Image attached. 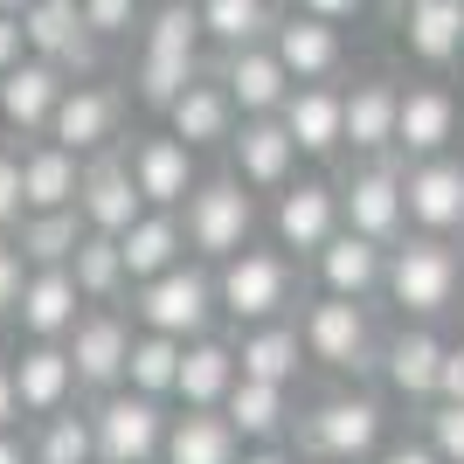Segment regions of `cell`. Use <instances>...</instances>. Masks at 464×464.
Listing matches in <instances>:
<instances>
[{
    "mask_svg": "<svg viewBox=\"0 0 464 464\" xmlns=\"http://www.w3.org/2000/svg\"><path fill=\"white\" fill-rule=\"evenodd\" d=\"M236 125H243V111L229 104V91H222V77H215V70H201V77H194L188 91L167 104V132L188 139L194 153H208V146H229Z\"/></svg>",
    "mask_w": 464,
    "mask_h": 464,
    "instance_id": "obj_21",
    "label": "cell"
},
{
    "mask_svg": "<svg viewBox=\"0 0 464 464\" xmlns=\"http://www.w3.org/2000/svg\"><path fill=\"white\" fill-rule=\"evenodd\" d=\"M83 236H91V229H83L77 208L21 215V222H14V243H21V256H28V271H70V256H77Z\"/></svg>",
    "mask_w": 464,
    "mask_h": 464,
    "instance_id": "obj_35",
    "label": "cell"
},
{
    "mask_svg": "<svg viewBox=\"0 0 464 464\" xmlns=\"http://www.w3.org/2000/svg\"><path fill=\"white\" fill-rule=\"evenodd\" d=\"M458 250H450L444 236H402L395 250H388V298L402 312H416V319H437V312H450V298H458Z\"/></svg>",
    "mask_w": 464,
    "mask_h": 464,
    "instance_id": "obj_6",
    "label": "cell"
},
{
    "mask_svg": "<svg viewBox=\"0 0 464 464\" xmlns=\"http://www.w3.org/2000/svg\"><path fill=\"white\" fill-rule=\"evenodd\" d=\"M70 277H77L83 305H118L132 277H125V256H118V236H83L77 256H70Z\"/></svg>",
    "mask_w": 464,
    "mask_h": 464,
    "instance_id": "obj_39",
    "label": "cell"
},
{
    "mask_svg": "<svg viewBox=\"0 0 464 464\" xmlns=\"http://www.w3.org/2000/svg\"><path fill=\"white\" fill-rule=\"evenodd\" d=\"M340 229H347V222H340V188H333V180H291V188L277 194V208H271V236H277L285 256L291 250L319 256Z\"/></svg>",
    "mask_w": 464,
    "mask_h": 464,
    "instance_id": "obj_14",
    "label": "cell"
},
{
    "mask_svg": "<svg viewBox=\"0 0 464 464\" xmlns=\"http://www.w3.org/2000/svg\"><path fill=\"white\" fill-rule=\"evenodd\" d=\"M229 174L243 180L250 194H285L298 180V146L277 118H243L229 139Z\"/></svg>",
    "mask_w": 464,
    "mask_h": 464,
    "instance_id": "obj_16",
    "label": "cell"
},
{
    "mask_svg": "<svg viewBox=\"0 0 464 464\" xmlns=\"http://www.w3.org/2000/svg\"><path fill=\"white\" fill-rule=\"evenodd\" d=\"M118 256H125V277H132V285L188 264V229H180V215L174 208H146L132 229L118 236Z\"/></svg>",
    "mask_w": 464,
    "mask_h": 464,
    "instance_id": "obj_28",
    "label": "cell"
},
{
    "mask_svg": "<svg viewBox=\"0 0 464 464\" xmlns=\"http://www.w3.org/2000/svg\"><path fill=\"white\" fill-rule=\"evenodd\" d=\"M21 7H28V0H0V14H21Z\"/></svg>",
    "mask_w": 464,
    "mask_h": 464,
    "instance_id": "obj_53",
    "label": "cell"
},
{
    "mask_svg": "<svg viewBox=\"0 0 464 464\" xmlns=\"http://www.w3.org/2000/svg\"><path fill=\"white\" fill-rule=\"evenodd\" d=\"M167 423H174V402H153V395H132V388L97 395V402H91L97 464H160V450H167Z\"/></svg>",
    "mask_w": 464,
    "mask_h": 464,
    "instance_id": "obj_5",
    "label": "cell"
},
{
    "mask_svg": "<svg viewBox=\"0 0 464 464\" xmlns=\"http://www.w3.org/2000/svg\"><path fill=\"white\" fill-rule=\"evenodd\" d=\"M0 464H28V437L21 430H0Z\"/></svg>",
    "mask_w": 464,
    "mask_h": 464,
    "instance_id": "obj_52",
    "label": "cell"
},
{
    "mask_svg": "<svg viewBox=\"0 0 464 464\" xmlns=\"http://www.w3.org/2000/svg\"><path fill=\"white\" fill-rule=\"evenodd\" d=\"M291 285H298V277H291V256L285 250H264V243L236 250L229 264H215V298H222V319H236V333L285 319Z\"/></svg>",
    "mask_w": 464,
    "mask_h": 464,
    "instance_id": "obj_4",
    "label": "cell"
},
{
    "mask_svg": "<svg viewBox=\"0 0 464 464\" xmlns=\"http://www.w3.org/2000/svg\"><path fill=\"white\" fill-rule=\"evenodd\" d=\"M402 42H409V56H423V63L464 56V0H409Z\"/></svg>",
    "mask_w": 464,
    "mask_h": 464,
    "instance_id": "obj_34",
    "label": "cell"
},
{
    "mask_svg": "<svg viewBox=\"0 0 464 464\" xmlns=\"http://www.w3.org/2000/svg\"><path fill=\"white\" fill-rule=\"evenodd\" d=\"M21 215H28V201H21V146H0V236H14Z\"/></svg>",
    "mask_w": 464,
    "mask_h": 464,
    "instance_id": "obj_44",
    "label": "cell"
},
{
    "mask_svg": "<svg viewBox=\"0 0 464 464\" xmlns=\"http://www.w3.org/2000/svg\"><path fill=\"white\" fill-rule=\"evenodd\" d=\"M180 229H188V256L229 264L236 250L256 243V194L236 174H201V188L180 201Z\"/></svg>",
    "mask_w": 464,
    "mask_h": 464,
    "instance_id": "obj_3",
    "label": "cell"
},
{
    "mask_svg": "<svg viewBox=\"0 0 464 464\" xmlns=\"http://www.w3.org/2000/svg\"><path fill=\"white\" fill-rule=\"evenodd\" d=\"M277 125L291 132V146H298V160H326L347 146V91H333V83H291L285 111H277Z\"/></svg>",
    "mask_w": 464,
    "mask_h": 464,
    "instance_id": "obj_18",
    "label": "cell"
},
{
    "mask_svg": "<svg viewBox=\"0 0 464 464\" xmlns=\"http://www.w3.org/2000/svg\"><path fill=\"white\" fill-rule=\"evenodd\" d=\"M132 319H125V312L118 305H91L77 319V326H70V340H63V347H70V361H77V388L83 395H111V388H125V361H132Z\"/></svg>",
    "mask_w": 464,
    "mask_h": 464,
    "instance_id": "obj_10",
    "label": "cell"
},
{
    "mask_svg": "<svg viewBox=\"0 0 464 464\" xmlns=\"http://www.w3.org/2000/svg\"><path fill=\"white\" fill-rule=\"evenodd\" d=\"M236 464H298V458H291L285 444H243V458H236Z\"/></svg>",
    "mask_w": 464,
    "mask_h": 464,
    "instance_id": "obj_51",
    "label": "cell"
},
{
    "mask_svg": "<svg viewBox=\"0 0 464 464\" xmlns=\"http://www.w3.org/2000/svg\"><path fill=\"white\" fill-rule=\"evenodd\" d=\"M146 7H167V0H146Z\"/></svg>",
    "mask_w": 464,
    "mask_h": 464,
    "instance_id": "obj_55",
    "label": "cell"
},
{
    "mask_svg": "<svg viewBox=\"0 0 464 464\" xmlns=\"http://www.w3.org/2000/svg\"><path fill=\"white\" fill-rule=\"evenodd\" d=\"M382 464H444V458H437L430 444H388V450H382Z\"/></svg>",
    "mask_w": 464,
    "mask_h": 464,
    "instance_id": "obj_50",
    "label": "cell"
},
{
    "mask_svg": "<svg viewBox=\"0 0 464 464\" xmlns=\"http://www.w3.org/2000/svg\"><path fill=\"white\" fill-rule=\"evenodd\" d=\"M271 49H277L291 83H326L333 70H340V56H347V49H340V28H333V21H312V14H277Z\"/></svg>",
    "mask_w": 464,
    "mask_h": 464,
    "instance_id": "obj_25",
    "label": "cell"
},
{
    "mask_svg": "<svg viewBox=\"0 0 464 464\" xmlns=\"http://www.w3.org/2000/svg\"><path fill=\"white\" fill-rule=\"evenodd\" d=\"M77 215H83V229H91V236H125L139 215H146V201H139V188H132V167H125V146L83 160Z\"/></svg>",
    "mask_w": 464,
    "mask_h": 464,
    "instance_id": "obj_15",
    "label": "cell"
},
{
    "mask_svg": "<svg viewBox=\"0 0 464 464\" xmlns=\"http://www.w3.org/2000/svg\"><path fill=\"white\" fill-rule=\"evenodd\" d=\"M312 271H319L326 298H368V291L388 285V250L368 243V236H353V229H340L326 250L312 256Z\"/></svg>",
    "mask_w": 464,
    "mask_h": 464,
    "instance_id": "obj_26",
    "label": "cell"
},
{
    "mask_svg": "<svg viewBox=\"0 0 464 464\" xmlns=\"http://www.w3.org/2000/svg\"><path fill=\"white\" fill-rule=\"evenodd\" d=\"M201 7V35L229 56V49H250V42H271L277 7L271 0H194Z\"/></svg>",
    "mask_w": 464,
    "mask_h": 464,
    "instance_id": "obj_36",
    "label": "cell"
},
{
    "mask_svg": "<svg viewBox=\"0 0 464 464\" xmlns=\"http://www.w3.org/2000/svg\"><path fill=\"white\" fill-rule=\"evenodd\" d=\"M0 132H7V118H0ZM0 146H7V139H0Z\"/></svg>",
    "mask_w": 464,
    "mask_h": 464,
    "instance_id": "obj_54",
    "label": "cell"
},
{
    "mask_svg": "<svg viewBox=\"0 0 464 464\" xmlns=\"http://www.w3.org/2000/svg\"><path fill=\"white\" fill-rule=\"evenodd\" d=\"M63 91H70V77H63L56 63H42V56H21L7 77H0V118H7V132L21 139H42L49 132V118H56Z\"/></svg>",
    "mask_w": 464,
    "mask_h": 464,
    "instance_id": "obj_19",
    "label": "cell"
},
{
    "mask_svg": "<svg viewBox=\"0 0 464 464\" xmlns=\"http://www.w3.org/2000/svg\"><path fill=\"white\" fill-rule=\"evenodd\" d=\"M437 402H464V340L444 347V374H437Z\"/></svg>",
    "mask_w": 464,
    "mask_h": 464,
    "instance_id": "obj_46",
    "label": "cell"
},
{
    "mask_svg": "<svg viewBox=\"0 0 464 464\" xmlns=\"http://www.w3.org/2000/svg\"><path fill=\"white\" fill-rule=\"evenodd\" d=\"M83 194V160L56 139H28L21 146V201L28 215H56V208H77Z\"/></svg>",
    "mask_w": 464,
    "mask_h": 464,
    "instance_id": "obj_23",
    "label": "cell"
},
{
    "mask_svg": "<svg viewBox=\"0 0 464 464\" xmlns=\"http://www.w3.org/2000/svg\"><path fill=\"white\" fill-rule=\"evenodd\" d=\"M7 374H14V395H21V416H28V423L56 416V409H70L83 395L77 388V361H70L63 340H21L14 361H7Z\"/></svg>",
    "mask_w": 464,
    "mask_h": 464,
    "instance_id": "obj_13",
    "label": "cell"
},
{
    "mask_svg": "<svg viewBox=\"0 0 464 464\" xmlns=\"http://www.w3.org/2000/svg\"><path fill=\"white\" fill-rule=\"evenodd\" d=\"M458 139V97L423 83V91H402V111H395V153L409 160H437Z\"/></svg>",
    "mask_w": 464,
    "mask_h": 464,
    "instance_id": "obj_27",
    "label": "cell"
},
{
    "mask_svg": "<svg viewBox=\"0 0 464 464\" xmlns=\"http://www.w3.org/2000/svg\"><path fill=\"white\" fill-rule=\"evenodd\" d=\"M222 416H229V430L243 437V444H285V437H291V388L250 382V374H243V382L229 388Z\"/></svg>",
    "mask_w": 464,
    "mask_h": 464,
    "instance_id": "obj_33",
    "label": "cell"
},
{
    "mask_svg": "<svg viewBox=\"0 0 464 464\" xmlns=\"http://www.w3.org/2000/svg\"><path fill=\"white\" fill-rule=\"evenodd\" d=\"M118 118H125V91H111V83H70L56 104V118H49V132L42 139H56V146H70L77 160H97V153H111V139H118Z\"/></svg>",
    "mask_w": 464,
    "mask_h": 464,
    "instance_id": "obj_12",
    "label": "cell"
},
{
    "mask_svg": "<svg viewBox=\"0 0 464 464\" xmlns=\"http://www.w3.org/2000/svg\"><path fill=\"white\" fill-rule=\"evenodd\" d=\"M382 402L347 388V395H326V402H312L305 416H291V450L298 464H361L382 450Z\"/></svg>",
    "mask_w": 464,
    "mask_h": 464,
    "instance_id": "obj_1",
    "label": "cell"
},
{
    "mask_svg": "<svg viewBox=\"0 0 464 464\" xmlns=\"http://www.w3.org/2000/svg\"><path fill=\"white\" fill-rule=\"evenodd\" d=\"M208 70L222 77V91H229V104L243 118H277V111H285V97H291V77H285V63H277L271 42L229 49V56H215Z\"/></svg>",
    "mask_w": 464,
    "mask_h": 464,
    "instance_id": "obj_17",
    "label": "cell"
},
{
    "mask_svg": "<svg viewBox=\"0 0 464 464\" xmlns=\"http://www.w3.org/2000/svg\"><path fill=\"white\" fill-rule=\"evenodd\" d=\"M21 42H28V56L56 63L70 83H91L97 63H104V42L83 28L77 0H28L21 7Z\"/></svg>",
    "mask_w": 464,
    "mask_h": 464,
    "instance_id": "obj_7",
    "label": "cell"
},
{
    "mask_svg": "<svg viewBox=\"0 0 464 464\" xmlns=\"http://www.w3.org/2000/svg\"><path fill=\"white\" fill-rule=\"evenodd\" d=\"M0 430H21V395H14V374L0 361Z\"/></svg>",
    "mask_w": 464,
    "mask_h": 464,
    "instance_id": "obj_49",
    "label": "cell"
},
{
    "mask_svg": "<svg viewBox=\"0 0 464 464\" xmlns=\"http://www.w3.org/2000/svg\"><path fill=\"white\" fill-rule=\"evenodd\" d=\"M201 7L194 0H167V7H146L139 21V49H167V56H201Z\"/></svg>",
    "mask_w": 464,
    "mask_h": 464,
    "instance_id": "obj_41",
    "label": "cell"
},
{
    "mask_svg": "<svg viewBox=\"0 0 464 464\" xmlns=\"http://www.w3.org/2000/svg\"><path fill=\"white\" fill-rule=\"evenodd\" d=\"M395 7H409V0H395Z\"/></svg>",
    "mask_w": 464,
    "mask_h": 464,
    "instance_id": "obj_56",
    "label": "cell"
},
{
    "mask_svg": "<svg viewBox=\"0 0 464 464\" xmlns=\"http://www.w3.org/2000/svg\"><path fill=\"white\" fill-rule=\"evenodd\" d=\"M236 382H243V368H236V340L201 333V340H188V353H180L174 409H222Z\"/></svg>",
    "mask_w": 464,
    "mask_h": 464,
    "instance_id": "obj_24",
    "label": "cell"
},
{
    "mask_svg": "<svg viewBox=\"0 0 464 464\" xmlns=\"http://www.w3.org/2000/svg\"><path fill=\"white\" fill-rule=\"evenodd\" d=\"M77 7H83V28L97 42H125L146 21V0H77Z\"/></svg>",
    "mask_w": 464,
    "mask_h": 464,
    "instance_id": "obj_42",
    "label": "cell"
},
{
    "mask_svg": "<svg viewBox=\"0 0 464 464\" xmlns=\"http://www.w3.org/2000/svg\"><path fill=\"white\" fill-rule=\"evenodd\" d=\"M340 222L353 236H368L382 250L402 243V222H409V201H402V167L395 160H361L340 188Z\"/></svg>",
    "mask_w": 464,
    "mask_h": 464,
    "instance_id": "obj_9",
    "label": "cell"
},
{
    "mask_svg": "<svg viewBox=\"0 0 464 464\" xmlns=\"http://www.w3.org/2000/svg\"><path fill=\"white\" fill-rule=\"evenodd\" d=\"M298 340H305V361H326V368H340V374H361V368L382 361L361 298H326V291H319L305 305V319H298Z\"/></svg>",
    "mask_w": 464,
    "mask_h": 464,
    "instance_id": "obj_8",
    "label": "cell"
},
{
    "mask_svg": "<svg viewBox=\"0 0 464 464\" xmlns=\"http://www.w3.org/2000/svg\"><path fill=\"white\" fill-rule=\"evenodd\" d=\"M236 368L250 382H277V388H298V368H305V340L291 319H271V326H243L236 333Z\"/></svg>",
    "mask_w": 464,
    "mask_h": 464,
    "instance_id": "obj_30",
    "label": "cell"
},
{
    "mask_svg": "<svg viewBox=\"0 0 464 464\" xmlns=\"http://www.w3.org/2000/svg\"><path fill=\"white\" fill-rule=\"evenodd\" d=\"M21 285H28V256H21L14 236H0V319H14Z\"/></svg>",
    "mask_w": 464,
    "mask_h": 464,
    "instance_id": "obj_45",
    "label": "cell"
},
{
    "mask_svg": "<svg viewBox=\"0 0 464 464\" xmlns=\"http://www.w3.org/2000/svg\"><path fill=\"white\" fill-rule=\"evenodd\" d=\"M222 319V298H215V264L188 256L174 271L132 285V326L139 333H167V340H201Z\"/></svg>",
    "mask_w": 464,
    "mask_h": 464,
    "instance_id": "obj_2",
    "label": "cell"
},
{
    "mask_svg": "<svg viewBox=\"0 0 464 464\" xmlns=\"http://www.w3.org/2000/svg\"><path fill=\"white\" fill-rule=\"evenodd\" d=\"M430 450L444 464H464V402H437L430 409Z\"/></svg>",
    "mask_w": 464,
    "mask_h": 464,
    "instance_id": "obj_43",
    "label": "cell"
},
{
    "mask_svg": "<svg viewBox=\"0 0 464 464\" xmlns=\"http://www.w3.org/2000/svg\"><path fill=\"white\" fill-rule=\"evenodd\" d=\"M125 167H132V188L146 208H174L188 201L194 188H201V153H194L188 139L174 132H139L132 146H125Z\"/></svg>",
    "mask_w": 464,
    "mask_h": 464,
    "instance_id": "obj_11",
    "label": "cell"
},
{
    "mask_svg": "<svg viewBox=\"0 0 464 464\" xmlns=\"http://www.w3.org/2000/svg\"><path fill=\"white\" fill-rule=\"evenodd\" d=\"M395 111H402V91L388 77H368L347 91V146L361 160H388L395 153Z\"/></svg>",
    "mask_w": 464,
    "mask_h": 464,
    "instance_id": "obj_32",
    "label": "cell"
},
{
    "mask_svg": "<svg viewBox=\"0 0 464 464\" xmlns=\"http://www.w3.org/2000/svg\"><path fill=\"white\" fill-rule=\"evenodd\" d=\"M201 70H208L201 56H167V49H139V56H132V91H139V104L167 111V104H174V97L188 91Z\"/></svg>",
    "mask_w": 464,
    "mask_h": 464,
    "instance_id": "obj_40",
    "label": "cell"
},
{
    "mask_svg": "<svg viewBox=\"0 0 464 464\" xmlns=\"http://www.w3.org/2000/svg\"><path fill=\"white\" fill-rule=\"evenodd\" d=\"M361 7H368V0H298V14H312V21H333V28H340V21H353Z\"/></svg>",
    "mask_w": 464,
    "mask_h": 464,
    "instance_id": "obj_47",
    "label": "cell"
},
{
    "mask_svg": "<svg viewBox=\"0 0 464 464\" xmlns=\"http://www.w3.org/2000/svg\"><path fill=\"white\" fill-rule=\"evenodd\" d=\"M180 353H188V340H167V333H132V361H125V388H132V395H153V402H174Z\"/></svg>",
    "mask_w": 464,
    "mask_h": 464,
    "instance_id": "obj_38",
    "label": "cell"
},
{
    "mask_svg": "<svg viewBox=\"0 0 464 464\" xmlns=\"http://www.w3.org/2000/svg\"><path fill=\"white\" fill-rule=\"evenodd\" d=\"M28 464H97V437H91V409H56L28 430Z\"/></svg>",
    "mask_w": 464,
    "mask_h": 464,
    "instance_id": "obj_37",
    "label": "cell"
},
{
    "mask_svg": "<svg viewBox=\"0 0 464 464\" xmlns=\"http://www.w3.org/2000/svg\"><path fill=\"white\" fill-rule=\"evenodd\" d=\"M28 56V42H21V14H0V77Z\"/></svg>",
    "mask_w": 464,
    "mask_h": 464,
    "instance_id": "obj_48",
    "label": "cell"
},
{
    "mask_svg": "<svg viewBox=\"0 0 464 464\" xmlns=\"http://www.w3.org/2000/svg\"><path fill=\"white\" fill-rule=\"evenodd\" d=\"M402 201H409V222L423 236H450L464 229V167L458 160H416L402 174Z\"/></svg>",
    "mask_w": 464,
    "mask_h": 464,
    "instance_id": "obj_20",
    "label": "cell"
},
{
    "mask_svg": "<svg viewBox=\"0 0 464 464\" xmlns=\"http://www.w3.org/2000/svg\"><path fill=\"white\" fill-rule=\"evenodd\" d=\"M236 458H243V437L229 430L222 409H174L160 464H236Z\"/></svg>",
    "mask_w": 464,
    "mask_h": 464,
    "instance_id": "obj_29",
    "label": "cell"
},
{
    "mask_svg": "<svg viewBox=\"0 0 464 464\" xmlns=\"http://www.w3.org/2000/svg\"><path fill=\"white\" fill-rule=\"evenodd\" d=\"M83 291L70 271H28L21 285V305H14V333L21 340H70V326L83 319Z\"/></svg>",
    "mask_w": 464,
    "mask_h": 464,
    "instance_id": "obj_22",
    "label": "cell"
},
{
    "mask_svg": "<svg viewBox=\"0 0 464 464\" xmlns=\"http://www.w3.org/2000/svg\"><path fill=\"white\" fill-rule=\"evenodd\" d=\"M382 374L395 395H409V402H437V374H444V340L430 326H409L395 333L382 347Z\"/></svg>",
    "mask_w": 464,
    "mask_h": 464,
    "instance_id": "obj_31",
    "label": "cell"
}]
</instances>
